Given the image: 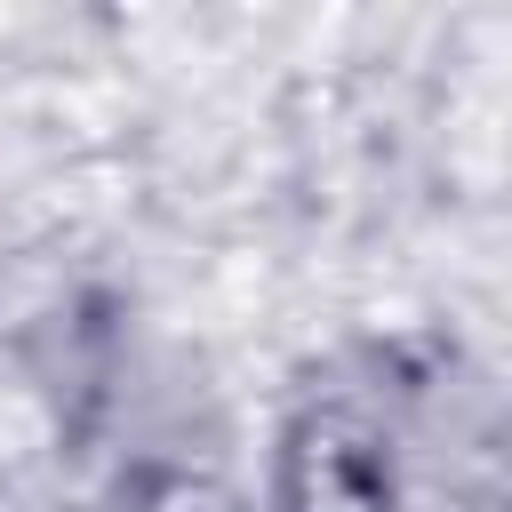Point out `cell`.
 Instances as JSON below:
<instances>
[{
    "instance_id": "obj_1",
    "label": "cell",
    "mask_w": 512,
    "mask_h": 512,
    "mask_svg": "<svg viewBox=\"0 0 512 512\" xmlns=\"http://www.w3.org/2000/svg\"><path fill=\"white\" fill-rule=\"evenodd\" d=\"M296 512H392V496H384V480H376L360 440L320 432L296 456Z\"/></svg>"
},
{
    "instance_id": "obj_2",
    "label": "cell",
    "mask_w": 512,
    "mask_h": 512,
    "mask_svg": "<svg viewBox=\"0 0 512 512\" xmlns=\"http://www.w3.org/2000/svg\"><path fill=\"white\" fill-rule=\"evenodd\" d=\"M168 512H224V504H216V496H192V488H176V496H168Z\"/></svg>"
},
{
    "instance_id": "obj_3",
    "label": "cell",
    "mask_w": 512,
    "mask_h": 512,
    "mask_svg": "<svg viewBox=\"0 0 512 512\" xmlns=\"http://www.w3.org/2000/svg\"><path fill=\"white\" fill-rule=\"evenodd\" d=\"M504 472H512V448H504Z\"/></svg>"
}]
</instances>
